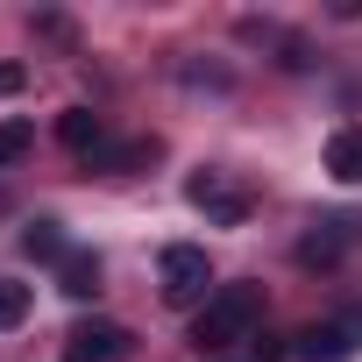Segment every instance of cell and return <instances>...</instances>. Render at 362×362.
I'll return each instance as SVG.
<instances>
[{"mask_svg": "<svg viewBox=\"0 0 362 362\" xmlns=\"http://www.w3.org/2000/svg\"><path fill=\"white\" fill-rule=\"evenodd\" d=\"M22 320H29V284L0 277V334H8V327H22Z\"/></svg>", "mask_w": 362, "mask_h": 362, "instance_id": "obj_11", "label": "cell"}, {"mask_svg": "<svg viewBox=\"0 0 362 362\" xmlns=\"http://www.w3.org/2000/svg\"><path fill=\"white\" fill-rule=\"evenodd\" d=\"M64 348H71V362H121L128 355V327L121 320H78L64 334Z\"/></svg>", "mask_w": 362, "mask_h": 362, "instance_id": "obj_5", "label": "cell"}, {"mask_svg": "<svg viewBox=\"0 0 362 362\" xmlns=\"http://www.w3.org/2000/svg\"><path fill=\"white\" fill-rule=\"evenodd\" d=\"M291 348H298L305 362H341V355L362 348V313H348V320H320V327H305Z\"/></svg>", "mask_w": 362, "mask_h": 362, "instance_id": "obj_4", "label": "cell"}, {"mask_svg": "<svg viewBox=\"0 0 362 362\" xmlns=\"http://www.w3.org/2000/svg\"><path fill=\"white\" fill-rule=\"evenodd\" d=\"M57 284H64L71 298H93V291H100V256H64V263H57Z\"/></svg>", "mask_w": 362, "mask_h": 362, "instance_id": "obj_9", "label": "cell"}, {"mask_svg": "<svg viewBox=\"0 0 362 362\" xmlns=\"http://www.w3.org/2000/svg\"><path fill=\"white\" fill-rule=\"evenodd\" d=\"M22 86H29V71H22V64H0V93H22Z\"/></svg>", "mask_w": 362, "mask_h": 362, "instance_id": "obj_12", "label": "cell"}, {"mask_svg": "<svg viewBox=\"0 0 362 362\" xmlns=\"http://www.w3.org/2000/svg\"><path fill=\"white\" fill-rule=\"evenodd\" d=\"M22 249H29V256H43V263H64V256H71V249H64V235H57V221H36V228L22 235Z\"/></svg>", "mask_w": 362, "mask_h": 362, "instance_id": "obj_10", "label": "cell"}, {"mask_svg": "<svg viewBox=\"0 0 362 362\" xmlns=\"http://www.w3.org/2000/svg\"><path fill=\"white\" fill-rule=\"evenodd\" d=\"M29 149H36V121L8 114V121H0V170H15V163H22Z\"/></svg>", "mask_w": 362, "mask_h": 362, "instance_id": "obj_8", "label": "cell"}, {"mask_svg": "<svg viewBox=\"0 0 362 362\" xmlns=\"http://www.w3.org/2000/svg\"><path fill=\"white\" fill-rule=\"evenodd\" d=\"M185 199H192V214H206L214 228H242V221H249V192L235 185L228 170H199L192 185H185Z\"/></svg>", "mask_w": 362, "mask_h": 362, "instance_id": "obj_3", "label": "cell"}, {"mask_svg": "<svg viewBox=\"0 0 362 362\" xmlns=\"http://www.w3.org/2000/svg\"><path fill=\"white\" fill-rule=\"evenodd\" d=\"M327 170H334V185H362V128L327 135Z\"/></svg>", "mask_w": 362, "mask_h": 362, "instance_id": "obj_7", "label": "cell"}, {"mask_svg": "<svg viewBox=\"0 0 362 362\" xmlns=\"http://www.w3.org/2000/svg\"><path fill=\"white\" fill-rule=\"evenodd\" d=\"M214 298V263H206V249H192V242H170L163 249V305H177V313H199Z\"/></svg>", "mask_w": 362, "mask_h": 362, "instance_id": "obj_2", "label": "cell"}, {"mask_svg": "<svg viewBox=\"0 0 362 362\" xmlns=\"http://www.w3.org/2000/svg\"><path fill=\"white\" fill-rule=\"evenodd\" d=\"M57 135H64V149H71V156H100V149H107V121H100L93 107H64Z\"/></svg>", "mask_w": 362, "mask_h": 362, "instance_id": "obj_6", "label": "cell"}, {"mask_svg": "<svg viewBox=\"0 0 362 362\" xmlns=\"http://www.w3.org/2000/svg\"><path fill=\"white\" fill-rule=\"evenodd\" d=\"M256 320H263V291H256V284H221V291L192 313V348H199V355H221V348L249 341Z\"/></svg>", "mask_w": 362, "mask_h": 362, "instance_id": "obj_1", "label": "cell"}]
</instances>
